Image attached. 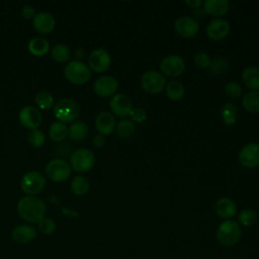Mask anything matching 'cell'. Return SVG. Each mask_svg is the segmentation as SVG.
I'll return each mask as SVG.
<instances>
[{
	"label": "cell",
	"instance_id": "2e32d148",
	"mask_svg": "<svg viewBox=\"0 0 259 259\" xmlns=\"http://www.w3.org/2000/svg\"><path fill=\"white\" fill-rule=\"evenodd\" d=\"M206 35L212 40H221L230 32V24L224 18H214L206 26Z\"/></svg>",
	"mask_w": 259,
	"mask_h": 259
},
{
	"label": "cell",
	"instance_id": "8d00e7d4",
	"mask_svg": "<svg viewBox=\"0 0 259 259\" xmlns=\"http://www.w3.org/2000/svg\"><path fill=\"white\" fill-rule=\"evenodd\" d=\"M194 63L200 69H207L211 65V59L208 54L200 52L194 56Z\"/></svg>",
	"mask_w": 259,
	"mask_h": 259
},
{
	"label": "cell",
	"instance_id": "d4e9b609",
	"mask_svg": "<svg viewBox=\"0 0 259 259\" xmlns=\"http://www.w3.org/2000/svg\"><path fill=\"white\" fill-rule=\"evenodd\" d=\"M242 105L243 107L251 112V113H258L259 112V90L248 91L244 94L242 98Z\"/></svg>",
	"mask_w": 259,
	"mask_h": 259
},
{
	"label": "cell",
	"instance_id": "8fae6325",
	"mask_svg": "<svg viewBox=\"0 0 259 259\" xmlns=\"http://www.w3.org/2000/svg\"><path fill=\"white\" fill-rule=\"evenodd\" d=\"M109 108L116 116L125 118L130 115V112L133 109V103L126 94L116 93L110 98Z\"/></svg>",
	"mask_w": 259,
	"mask_h": 259
},
{
	"label": "cell",
	"instance_id": "83f0119b",
	"mask_svg": "<svg viewBox=\"0 0 259 259\" xmlns=\"http://www.w3.org/2000/svg\"><path fill=\"white\" fill-rule=\"evenodd\" d=\"M50 138L55 142H62L68 136V127L64 122L55 121L49 128Z\"/></svg>",
	"mask_w": 259,
	"mask_h": 259
},
{
	"label": "cell",
	"instance_id": "7a4b0ae2",
	"mask_svg": "<svg viewBox=\"0 0 259 259\" xmlns=\"http://www.w3.org/2000/svg\"><path fill=\"white\" fill-rule=\"evenodd\" d=\"M217 239L219 243L226 247L236 245L242 235L240 225L233 220H226L217 229Z\"/></svg>",
	"mask_w": 259,
	"mask_h": 259
},
{
	"label": "cell",
	"instance_id": "ba28073f",
	"mask_svg": "<svg viewBox=\"0 0 259 259\" xmlns=\"http://www.w3.org/2000/svg\"><path fill=\"white\" fill-rule=\"evenodd\" d=\"M47 176L55 182L66 181L71 175V166L62 159H54L46 166Z\"/></svg>",
	"mask_w": 259,
	"mask_h": 259
},
{
	"label": "cell",
	"instance_id": "d6986e66",
	"mask_svg": "<svg viewBox=\"0 0 259 259\" xmlns=\"http://www.w3.org/2000/svg\"><path fill=\"white\" fill-rule=\"evenodd\" d=\"M203 10L213 16L221 18V16H224L228 13L230 4L227 0H205L203 1Z\"/></svg>",
	"mask_w": 259,
	"mask_h": 259
},
{
	"label": "cell",
	"instance_id": "cb8c5ba5",
	"mask_svg": "<svg viewBox=\"0 0 259 259\" xmlns=\"http://www.w3.org/2000/svg\"><path fill=\"white\" fill-rule=\"evenodd\" d=\"M88 126L84 121H74L68 128V136L71 140L79 142L83 141L88 136Z\"/></svg>",
	"mask_w": 259,
	"mask_h": 259
},
{
	"label": "cell",
	"instance_id": "f1b7e54d",
	"mask_svg": "<svg viewBox=\"0 0 259 259\" xmlns=\"http://www.w3.org/2000/svg\"><path fill=\"white\" fill-rule=\"evenodd\" d=\"M51 55L52 58L58 63H66L71 59L70 49L63 44L55 45L51 51Z\"/></svg>",
	"mask_w": 259,
	"mask_h": 259
},
{
	"label": "cell",
	"instance_id": "30bf717a",
	"mask_svg": "<svg viewBox=\"0 0 259 259\" xmlns=\"http://www.w3.org/2000/svg\"><path fill=\"white\" fill-rule=\"evenodd\" d=\"M111 64L110 54L104 49H96L91 52L88 58V67L96 73H103L108 70Z\"/></svg>",
	"mask_w": 259,
	"mask_h": 259
},
{
	"label": "cell",
	"instance_id": "277c9868",
	"mask_svg": "<svg viewBox=\"0 0 259 259\" xmlns=\"http://www.w3.org/2000/svg\"><path fill=\"white\" fill-rule=\"evenodd\" d=\"M67 80L75 85L85 84L91 77V71L85 63L81 61H71L64 70Z\"/></svg>",
	"mask_w": 259,
	"mask_h": 259
},
{
	"label": "cell",
	"instance_id": "4316f807",
	"mask_svg": "<svg viewBox=\"0 0 259 259\" xmlns=\"http://www.w3.org/2000/svg\"><path fill=\"white\" fill-rule=\"evenodd\" d=\"M221 117L225 124L233 125L238 117V110L234 103L227 102L221 107Z\"/></svg>",
	"mask_w": 259,
	"mask_h": 259
},
{
	"label": "cell",
	"instance_id": "ab89813d",
	"mask_svg": "<svg viewBox=\"0 0 259 259\" xmlns=\"http://www.w3.org/2000/svg\"><path fill=\"white\" fill-rule=\"evenodd\" d=\"M21 14L24 18L26 19H30V18H33L34 17V9L32 6L30 5H25L22 7L21 9Z\"/></svg>",
	"mask_w": 259,
	"mask_h": 259
},
{
	"label": "cell",
	"instance_id": "74e56055",
	"mask_svg": "<svg viewBox=\"0 0 259 259\" xmlns=\"http://www.w3.org/2000/svg\"><path fill=\"white\" fill-rule=\"evenodd\" d=\"M225 92L232 98H238L242 94V87L239 83L231 81L225 85Z\"/></svg>",
	"mask_w": 259,
	"mask_h": 259
},
{
	"label": "cell",
	"instance_id": "d6a6232c",
	"mask_svg": "<svg viewBox=\"0 0 259 259\" xmlns=\"http://www.w3.org/2000/svg\"><path fill=\"white\" fill-rule=\"evenodd\" d=\"M238 221L244 227H251L257 222V213L253 209H243L239 213Z\"/></svg>",
	"mask_w": 259,
	"mask_h": 259
},
{
	"label": "cell",
	"instance_id": "e575fe53",
	"mask_svg": "<svg viewBox=\"0 0 259 259\" xmlns=\"http://www.w3.org/2000/svg\"><path fill=\"white\" fill-rule=\"evenodd\" d=\"M209 69L212 74H223L228 70V62L223 58H217L213 61H211Z\"/></svg>",
	"mask_w": 259,
	"mask_h": 259
},
{
	"label": "cell",
	"instance_id": "9a60e30c",
	"mask_svg": "<svg viewBox=\"0 0 259 259\" xmlns=\"http://www.w3.org/2000/svg\"><path fill=\"white\" fill-rule=\"evenodd\" d=\"M18 118L20 123L25 128H28L31 131L37 130V127L40 125L42 120L40 111L33 106L23 107L18 114Z\"/></svg>",
	"mask_w": 259,
	"mask_h": 259
},
{
	"label": "cell",
	"instance_id": "5bb4252c",
	"mask_svg": "<svg viewBox=\"0 0 259 259\" xmlns=\"http://www.w3.org/2000/svg\"><path fill=\"white\" fill-rule=\"evenodd\" d=\"M175 31L182 37L190 38L197 34L199 30V25L197 21L190 16H180L176 19L174 23Z\"/></svg>",
	"mask_w": 259,
	"mask_h": 259
},
{
	"label": "cell",
	"instance_id": "9c48e42d",
	"mask_svg": "<svg viewBox=\"0 0 259 259\" xmlns=\"http://www.w3.org/2000/svg\"><path fill=\"white\" fill-rule=\"evenodd\" d=\"M160 70L167 77H178L185 70V62L178 55H169L163 58L160 63Z\"/></svg>",
	"mask_w": 259,
	"mask_h": 259
},
{
	"label": "cell",
	"instance_id": "d590c367",
	"mask_svg": "<svg viewBox=\"0 0 259 259\" xmlns=\"http://www.w3.org/2000/svg\"><path fill=\"white\" fill-rule=\"evenodd\" d=\"M38 229L40 233L45 235H51L55 229H56V224L51 218H42L38 223Z\"/></svg>",
	"mask_w": 259,
	"mask_h": 259
},
{
	"label": "cell",
	"instance_id": "44dd1931",
	"mask_svg": "<svg viewBox=\"0 0 259 259\" xmlns=\"http://www.w3.org/2000/svg\"><path fill=\"white\" fill-rule=\"evenodd\" d=\"M36 237L35 230L28 225H20L13 229L12 238L19 244H26L31 242Z\"/></svg>",
	"mask_w": 259,
	"mask_h": 259
},
{
	"label": "cell",
	"instance_id": "52a82bcc",
	"mask_svg": "<svg viewBox=\"0 0 259 259\" xmlns=\"http://www.w3.org/2000/svg\"><path fill=\"white\" fill-rule=\"evenodd\" d=\"M141 86L146 92L150 94H157L165 89L166 78L162 73L150 70L142 75Z\"/></svg>",
	"mask_w": 259,
	"mask_h": 259
},
{
	"label": "cell",
	"instance_id": "4fadbf2b",
	"mask_svg": "<svg viewBox=\"0 0 259 259\" xmlns=\"http://www.w3.org/2000/svg\"><path fill=\"white\" fill-rule=\"evenodd\" d=\"M240 164L246 168H255L259 165V144H246L239 153Z\"/></svg>",
	"mask_w": 259,
	"mask_h": 259
},
{
	"label": "cell",
	"instance_id": "ac0fdd59",
	"mask_svg": "<svg viewBox=\"0 0 259 259\" xmlns=\"http://www.w3.org/2000/svg\"><path fill=\"white\" fill-rule=\"evenodd\" d=\"M32 25L37 32L46 34L54 30L56 20L52 14L48 12H39L32 18Z\"/></svg>",
	"mask_w": 259,
	"mask_h": 259
},
{
	"label": "cell",
	"instance_id": "f546056e",
	"mask_svg": "<svg viewBox=\"0 0 259 259\" xmlns=\"http://www.w3.org/2000/svg\"><path fill=\"white\" fill-rule=\"evenodd\" d=\"M71 188L76 195L78 196L85 195L89 190V181L85 176L77 175L73 178L71 182Z\"/></svg>",
	"mask_w": 259,
	"mask_h": 259
},
{
	"label": "cell",
	"instance_id": "603a6c76",
	"mask_svg": "<svg viewBox=\"0 0 259 259\" xmlns=\"http://www.w3.org/2000/svg\"><path fill=\"white\" fill-rule=\"evenodd\" d=\"M28 51L35 57H41L49 53L50 44L44 37H33L28 42Z\"/></svg>",
	"mask_w": 259,
	"mask_h": 259
},
{
	"label": "cell",
	"instance_id": "1f68e13d",
	"mask_svg": "<svg viewBox=\"0 0 259 259\" xmlns=\"http://www.w3.org/2000/svg\"><path fill=\"white\" fill-rule=\"evenodd\" d=\"M35 103L40 109L47 110L55 105V99L51 92H49L48 90H42L36 94Z\"/></svg>",
	"mask_w": 259,
	"mask_h": 259
},
{
	"label": "cell",
	"instance_id": "836d02e7",
	"mask_svg": "<svg viewBox=\"0 0 259 259\" xmlns=\"http://www.w3.org/2000/svg\"><path fill=\"white\" fill-rule=\"evenodd\" d=\"M27 140L29 145L32 146L33 148H40L45 144L46 136L41 131L33 130V131H30V133L28 134Z\"/></svg>",
	"mask_w": 259,
	"mask_h": 259
},
{
	"label": "cell",
	"instance_id": "6da1fadb",
	"mask_svg": "<svg viewBox=\"0 0 259 259\" xmlns=\"http://www.w3.org/2000/svg\"><path fill=\"white\" fill-rule=\"evenodd\" d=\"M47 205L45 201L35 196H24L17 203V212L21 219L28 223H38L45 218Z\"/></svg>",
	"mask_w": 259,
	"mask_h": 259
},
{
	"label": "cell",
	"instance_id": "8992f818",
	"mask_svg": "<svg viewBox=\"0 0 259 259\" xmlns=\"http://www.w3.org/2000/svg\"><path fill=\"white\" fill-rule=\"evenodd\" d=\"M96 158L94 153L85 148H81L73 152L70 157L71 167L77 172H86L90 170L95 164Z\"/></svg>",
	"mask_w": 259,
	"mask_h": 259
},
{
	"label": "cell",
	"instance_id": "ffe728a7",
	"mask_svg": "<svg viewBox=\"0 0 259 259\" xmlns=\"http://www.w3.org/2000/svg\"><path fill=\"white\" fill-rule=\"evenodd\" d=\"M214 211L219 217L226 220H230L236 214L237 206L231 198L221 197L214 203Z\"/></svg>",
	"mask_w": 259,
	"mask_h": 259
},
{
	"label": "cell",
	"instance_id": "484cf974",
	"mask_svg": "<svg viewBox=\"0 0 259 259\" xmlns=\"http://www.w3.org/2000/svg\"><path fill=\"white\" fill-rule=\"evenodd\" d=\"M165 90L167 97L173 101H178L182 99L185 93V89L182 83L176 80H171L168 83H166Z\"/></svg>",
	"mask_w": 259,
	"mask_h": 259
},
{
	"label": "cell",
	"instance_id": "b9f144b4",
	"mask_svg": "<svg viewBox=\"0 0 259 259\" xmlns=\"http://www.w3.org/2000/svg\"><path fill=\"white\" fill-rule=\"evenodd\" d=\"M185 4L191 8L197 9L203 4V1L202 0H185Z\"/></svg>",
	"mask_w": 259,
	"mask_h": 259
},
{
	"label": "cell",
	"instance_id": "7bdbcfd3",
	"mask_svg": "<svg viewBox=\"0 0 259 259\" xmlns=\"http://www.w3.org/2000/svg\"><path fill=\"white\" fill-rule=\"evenodd\" d=\"M84 56H85V53H84V51H83L82 49H78V50H76V52H75L76 61H80L81 59H83V58H84Z\"/></svg>",
	"mask_w": 259,
	"mask_h": 259
},
{
	"label": "cell",
	"instance_id": "7c38bea8",
	"mask_svg": "<svg viewBox=\"0 0 259 259\" xmlns=\"http://www.w3.org/2000/svg\"><path fill=\"white\" fill-rule=\"evenodd\" d=\"M118 83L117 80L109 75L101 76L97 78L93 84V89L96 95L105 98L113 96L117 90Z\"/></svg>",
	"mask_w": 259,
	"mask_h": 259
},
{
	"label": "cell",
	"instance_id": "f35d334b",
	"mask_svg": "<svg viewBox=\"0 0 259 259\" xmlns=\"http://www.w3.org/2000/svg\"><path fill=\"white\" fill-rule=\"evenodd\" d=\"M130 117H131V120L133 122L135 121V122L141 123V122L146 120L147 112L142 107H133V109L130 112Z\"/></svg>",
	"mask_w": 259,
	"mask_h": 259
},
{
	"label": "cell",
	"instance_id": "7402d4cb",
	"mask_svg": "<svg viewBox=\"0 0 259 259\" xmlns=\"http://www.w3.org/2000/svg\"><path fill=\"white\" fill-rule=\"evenodd\" d=\"M242 79L249 89L257 91L259 89V68L247 67L242 73Z\"/></svg>",
	"mask_w": 259,
	"mask_h": 259
},
{
	"label": "cell",
	"instance_id": "5b68a950",
	"mask_svg": "<svg viewBox=\"0 0 259 259\" xmlns=\"http://www.w3.org/2000/svg\"><path fill=\"white\" fill-rule=\"evenodd\" d=\"M46 186V178L37 171H29L25 173L20 181L21 190L28 196L38 194Z\"/></svg>",
	"mask_w": 259,
	"mask_h": 259
},
{
	"label": "cell",
	"instance_id": "e0dca14e",
	"mask_svg": "<svg viewBox=\"0 0 259 259\" xmlns=\"http://www.w3.org/2000/svg\"><path fill=\"white\" fill-rule=\"evenodd\" d=\"M95 126L99 135L107 136L114 132L116 127L115 118L112 113L108 111H101L95 118Z\"/></svg>",
	"mask_w": 259,
	"mask_h": 259
},
{
	"label": "cell",
	"instance_id": "60d3db41",
	"mask_svg": "<svg viewBox=\"0 0 259 259\" xmlns=\"http://www.w3.org/2000/svg\"><path fill=\"white\" fill-rule=\"evenodd\" d=\"M92 144H93V146H95L96 148H101V147H103L104 144H105L104 136H102V135H96V136H94V138L92 139Z\"/></svg>",
	"mask_w": 259,
	"mask_h": 259
},
{
	"label": "cell",
	"instance_id": "4dcf8cb0",
	"mask_svg": "<svg viewBox=\"0 0 259 259\" xmlns=\"http://www.w3.org/2000/svg\"><path fill=\"white\" fill-rule=\"evenodd\" d=\"M115 131L121 139H130L135 134L136 126L132 120L123 118L117 123Z\"/></svg>",
	"mask_w": 259,
	"mask_h": 259
},
{
	"label": "cell",
	"instance_id": "3957f363",
	"mask_svg": "<svg viewBox=\"0 0 259 259\" xmlns=\"http://www.w3.org/2000/svg\"><path fill=\"white\" fill-rule=\"evenodd\" d=\"M54 114L61 122H72L79 117L80 107L75 100L71 98H63L54 105Z\"/></svg>",
	"mask_w": 259,
	"mask_h": 259
}]
</instances>
